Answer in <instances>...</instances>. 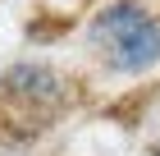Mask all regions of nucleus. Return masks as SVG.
<instances>
[{
  "mask_svg": "<svg viewBox=\"0 0 160 156\" xmlns=\"http://www.w3.org/2000/svg\"><path fill=\"white\" fill-rule=\"evenodd\" d=\"M5 96L18 101V106H32V110H50L64 101V78L50 64H37V60H23L5 73Z\"/></svg>",
  "mask_w": 160,
  "mask_h": 156,
  "instance_id": "2",
  "label": "nucleus"
},
{
  "mask_svg": "<svg viewBox=\"0 0 160 156\" xmlns=\"http://www.w3.org/2000/svg\"><path fill=\"white\" fill-rule=\"evenodd\" d=\"M92 46L105 55V64L119 73H142L160 60V23L147 5L114 0L92 19Z\"/></svg>",
  "mask_w": 160,
  "mask_h": 156,
  "instance_id": "1",
  "label": "nucleus"
},
{
  "mask_svg": "<svg viewBox=\"0 0 160 156\" xmlns=\"http://www.w3.org/2000/svg\"><path fill=\"white\" fill-rule=\"evenodd\" d=\"M147 156H151V152H147Z\"/></svg>",
  "mask_w": 160,
  "mask_h": 156,
  "instance_id": "3",
  "label": "nucleus"
}]
</instances>
